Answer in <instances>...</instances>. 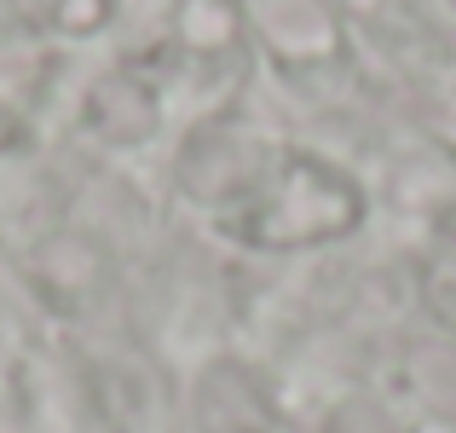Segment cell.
<instances>
[{
    "label": "cell",
    "mask_w": 456,
    "mask_h": 433,
    "mask_svg": "<svg viewBox=\"0 0 456 433\" xmlns=\"http://www.w3.org/2000/svg\"><path fill=\"white\" fill-rule=\"evenodd\" d=\"M179 185L220 237L266 255L341 243L364 225V185L346 167L301 144L232 127H208L185 144Z\"/></svg>",
    "instance_id": "6da1fadb"
}]
</instances>
